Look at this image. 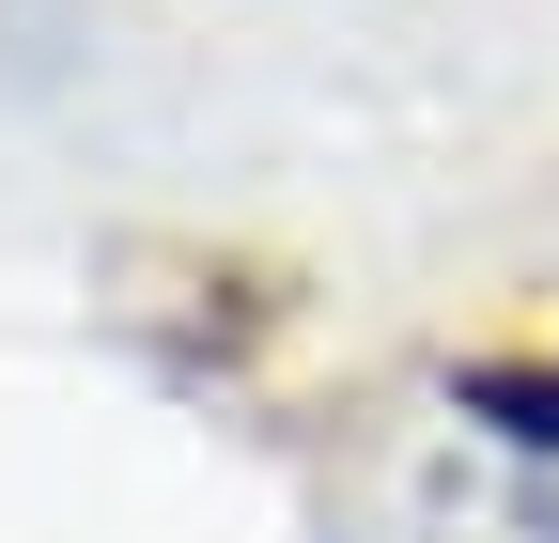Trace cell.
<instances>
[{
  "mask_svg": "<svg viewBox=\"0 0 559 543\" xmlns=\"http://www.w3.org/2000/svg\"><path fill=\"white\" fill-rule=\"evenodd\" d=\"M466 403H481V420H498V435L559 450V358H481V373H466Z\"/></svg>",
  "mask_w": 559,
  "mask_h": 543,
  "instance_id": "1",
  "label": "cell"
}]
</instances>
